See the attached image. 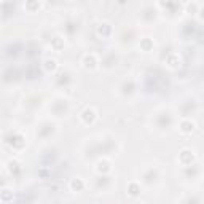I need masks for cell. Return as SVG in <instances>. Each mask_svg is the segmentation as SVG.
Here are the masks:
<instances>
[{
	"label": "cell",
	"mask_w": 204,
	"mask_h": 204,
	"mask_svg": "<svg viewBox=\"0 0 204 204\" xmlns=\"http://www.w3.org/2000/svg\"><path fill=\"white\" fill-rule=\"evenodd\" d=\"M182 126H183V128H182V132H191L193 129H194V124H193V123H190V121H187V123L183 121V123H182Z\"/></svg>",
	"instance_id": "1"
}]
</instances>
